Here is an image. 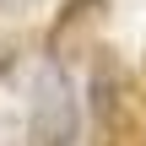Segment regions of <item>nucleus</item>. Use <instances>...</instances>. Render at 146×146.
I'll list each match as a JSON object with an SVG mask.
<instances>
[{
	"mask_svg": "<svg viewBox=\"0 0 146 146\" xmlns=\"http://www.w3.org/2000/svg\"><path fill=\"white\" fill-rule=\"evenodd\" d=\"M76 119H81V108H76V87H70V76H65V65H38V76H33V98H27V135L33 146H70L76 141Z\"/></svg>",
	"mask_w": 146,
	"mask_h": 146,
	"instance_id": "1",
	"label": "nucleus"
},
{
	"mask_svg": "<svg viewBox=\"0 0 146 146\" xmlns=\"http://www.w3.org/2000/svg\"><path fill=\"white\" fill-rule=\"evenodd\" d=\"M5 65H11V60H5V54H0V76H5Z\"/></svg>",
	"mask_w": 146,
	"mask_h": 146,
	"instance_id": "2",
	"label": "nucleus"
}]
</instances>
